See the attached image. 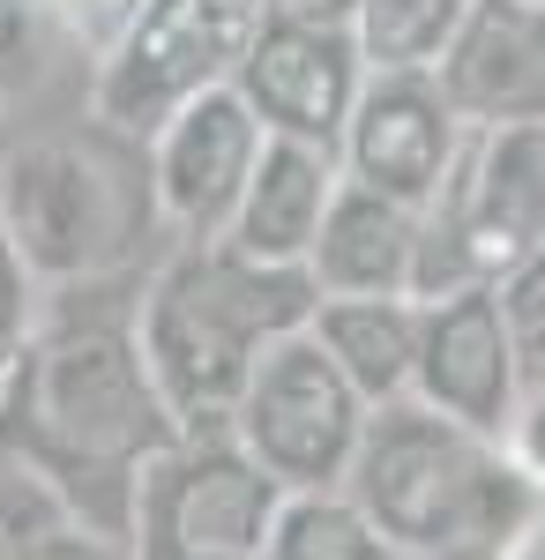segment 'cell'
I'll list each match as a JSON object with an SVG mask.
<instances>
[{"label":"cell","mask_w":545,"mask_h":560,"mask_svg":"<svg viewBox=\"0 0 545 560\" xmlns=\"http://www.w3.org/2000/svg\"><path fill=\"white\" fill-rule=\"evenodd\" d=\"M135 292L142 277L45 292L38 329L0 388V464L38 478L68 523L120 546L135 478L179 433L135 337Z\"/></svg>","instance_id":"obj_1"},{"label":"cell","mask_w":545,"mask_h":560,"mask_svg":"<svg viewBox=\"0 0 545 560\" xmlns=\"http://www.w3.org/2000/svg\"><path fill=\"white\" fill-rule=\"evenodd\" d=\"M396 560H508L545 493L508 441L441 419L433 404H374L336 486Z\"/></svg>","instance_id":"obj_2"},{"label":"cell","mask_w":545,"mask_h":560,"mask_svg":"<svg viewBox=\"0 0 545 560\" xmlns=\"http://www.w3.org/2000/svg\"><path fill=\"white\" fill-rule=\"evenodd\" d=\"M0 224L38 292L68 284H135L172 247L150 135H127L97 105L68 128L0 158Z\"/></svg>","instance_id":"obj_3"},{"label":"cell","mask_w":545,"mask_h":560,"mask_svg":"<svg viewBox=\"0 0 545 560\" xmlns=\"http://www.w3.org/2000/svg\"><path fill=\"white\" fill-rule=\"evenodd\" d=\"M314 300V277L292 261H254L232 240H172L135 292V337L172 419L232 427L262 351L306 329Z\"/></svg>","instance_id":"obj_4"},{"label":"cell","mask_w":545,"mask_h":560,"mask_svg":"<svg viewBox=\"0 0 545 560\" xmlns=\"http://www.w3.org/2000/svg\"><path fill=\"white\" fill-rule=\"evenodd\" d=\"M545 247V128H471L419 210V300L501 284Z\"/></svg>","instance_id":"obj_5"},{"label":"cell","mask_w":545,"mask_h":560,"mask_svg":"<svg viewBox=\"0 0 545 560\" xmlns=\"http://www.w3.org/2000/svg\"><path fill=\"white\" fill-rule=\"evenodd\" d=\"M285 501L232 427H179L135 478L127 560H262Z\"/></svg>","instance_id":"obj_6"},{"label":"cell","mask_w":545,"mask_h":560,"mask_svg":"<svg viewBox=\"0 0 545 560\" xmlns=\"http://www.w3.org/2000/svg\"><path fill=\"white\" fill-rule=\"evenodd\" d=\"M262 0H142L97 52V113L127 135H158L195 97H210L240 75Z\"/></svg>","instance_id":"obj_7"},{"label":"cell","mask_w":545,"mask_h":560,"mask_svg":"<svg viewBox=\"0 0 545 560\" xmlns=\"http://www.w3.org/2000/svg\"><path fill=\"white\" fill-rule=\"evenodd\" d=\"M359 433H367V396L336 374V359L314 345V329L277 337L232 404V441L285 493H336Z\"/></svg>","instance_id":"obj_8"},{"label":"cell","mask_w":545,"mask_h":560,"mask_svg":"<svg viewBox=\"0 0 545 560\" xmlns=\"http://www.w3.org/2000/svg\"><path fill=\"white\" fill-rule=\"evenodd\" d=\"M463 120L433 68H367V83L351 97V120L336 135V165L344 179L374 187L389 202L426 210L441 195V179L463 150Z\"/></svg>","instance_id":"obj_9"},{"label":"cell","mask_w":545,"mask_h":560,"mask_svg":"<svg viewBox=\"0 0 545 560\" xmlns=\"http://www.w3.org/2000/svg\"><path fill=\"white\" fill-rule=\"evenodd\" d=\"M359 83H367V52L351 23H285V15H262L247 60L232 75L262 135H292L322 150H336Z\"/></svg>","instance_id":"obj_10"},{"label":"cell","mask_w":545,"mask_h":560,"mask_svg":"<svg viewBox=\"0 0 545 560\" xmlns=\"http://www.w3.org/2000/svg\"><path fill=\"white\" fill-rule=\"evenodd\" d=\"M262 120L247 113V97L224 83L195 105H179L165 128L150 135V173H158V202H165L172 240H224L240 195L262 158Z\"/></svg>","instance_id":"obj_11"},{"label":"cell","mask_w":545,"mask_h":560,"mask_svg":"<svg viewBox=\"0 0 545 560\" xmlns=\"http://www.w3.org/2000/svg\"><path fill=\"white\" fill-rule=\"evenodd\" d=\"M411 396L433 404L441 419H463V427L508 441L515 404H523V374H515V351H508L494 284L419 300V366H411Z\"/></svg>","instance_id":"obj_12"},{"label":"cell","mask_w":545,"mask_h":560,"mask_svg":"<svg viewBox=\"0 0 545 560\" xmlns=\"http://www.w3.org/2000/svg\"><path fill=\"white\" fill-rule=\"evenodd\" d=\"M433 75L463 128H545V0H478Z\"/></svg>","instance_id":"obj_13"},{"label":"cell","mask_w":545,"mask_h":560,"mask_svg":"<svg viewBox=\"0 0 545 560\" xmlns=\"http://www.w3.org/2000/svg\"><path fill=\"white\" fill-rule=\"evenodd\" d=\"M97 97V45L53 0H0V158L68 128Z\"/></svg>","instance_id":"obj_14"},{"label":"cell","mask_w":545,"mask_h":560,"mask_svg":"<svg viewBox=\"0 0 545 560\" xmlns=\"http://www.w3.org/2000/svg\"><path fill=\"white\" fill-rule=\"evenodd\" d=\"M306 277L322 300H419V210L344 179L314 232Z\"/></svg>","instance_id":"obj_15"},{"label":"cell","mask_w":545,"mask_h":560,"mask_svg":"<svg viewBox=\"0 0 545 560\" xmlns=\"http://www.w3.org/2000/svg\"><path fill=\"white\" fill-rule=\"evenodd\" d=\"M336 187H344V165H336V150L322 142H292V135H269L262 142V158H254V179L247 195H240V217H232V247L254 261H292L306 269L314 255V232H322V217H329Z\"/></svg>","instance_id":"obj_16"},{"label":"cell","mask_w":545,"mask_h":560,"mask_svg":"<svg viewBox=\"0 0 545 560\" xmlns=\"http://www.w3.org/2000/svg\"><path fill=\"white\" fill-rule=\"evenodd\" d=\"M306 329H314V345L336 359V374L367 396V411L411 396V366H419V300H314Z\"/></svg>","instance_id":"obj_17"},{"label":"cell","mask_w":545,"mask_h":560,"mask_svg":"<svg viewBox=\"0 0 545 560\" xmlns=\"http://www.w3.org/2000/svg\"><path fill=\"white\" fill-rule=\"evenodd\" d=\"M471 8L478 0H359L351 31H359L367 68H433Z\"/></svg>","instance_id":"obj_18"},{"label":"cell","mask_w":545,"mask_h":560,"mask_svg":"<svg viewBox=\"0 0 545 560\" xmlns=\"http://www.w3.org/2000/svg\"><path fill=\"white\" fill-rule=\"evenodd\" d=\"M269 553L277 560H396L344 493H292Z\"/></svg>","instance_id":"obj_19"},{"label":"cell","mask_w":545,"mask_h":560,"mask_svg":"<svg viewBox=\"0 0 545 560\" xmlns=\"http://www.w3.org/2000/svg\"><path fill=\"white\" fill-rule=\"evenodd\" d=\"M494 300H501V329H508V351H515V374L523 388L545 382V247L523 269H508L501 284H494Z\"/></svg>","instance_id":"obj_20"},{"label":"cell","mask_w":545,"mask_h":560,"mask_svg":"<svg viewBox=\"0 0 545 560\" xmlns=\"http://www.w3.org/2000/svg\"><path fill=\"white\" fill-rule=\"evenodd\" d=\"M68 530V509L45 493L38 478L0 464V560H45V546Z\"/></svg>","instance_id":"obj_21"},{"label":"cell","mask_w":545,"mask_h":560,"mask_svg":"<svg viewBox=\"0 0 545 560\" xmlns=\"http://www.w3.org/2000/svg\"><path fill=\"white\" fill-rule=\"evenodd\" d=\"M38 277L23 269V255H15V240H8V224H0V388H8V374H15V359H23V345H31V329H38Z\"/></svg>","instance_id":"obj_22"},{"label":"cell","mask_w":545,"mask_h":560,"mask_svg":"<svg viewBox=\"0 0 545 560\" xmlns=\"http://www.w3.org/2000/svg\"><path fill=\"white\" fill-rule=\"evenodd\" d=\"M508 456L531 471V486L545 493V382L523 388V404H515V427H508Z\"/></svg>","instance_id":"obj_23"},{"label":"cell","mask_w":545,"mask_h":560,"mask_svg":"<svg viewBox=\"0 0 545 560\" xmlns=\"http://www.w3.org/2000/svg\"><path fill=\"white\" fill-rule=\"evenodd\" d=\"M53 8H60V15H68V23H76V31H83V38L105 52V38L120 31V23L135 15V8H142V0H53Z\"/></svg>","instance_id":"obj_24"},{"label":"cell","mask_w":545,"mask_h":560,"mask_svg":"<svg viewBox=\"0 0 545 560\" xmlns=\"http://www.w3.org/2000/svg\"><path fill=\"white\" fill-rule=\"evenodd\" d=\"M45 560H127L120 538H97V530H83V523H68L53 546H45Z\"/></svg>","instance_id":"obj_25"},{"label":"cell","mask_w":545,"mask_h":560,"mask_svg":"<svg viewBox=\"0 0 545 560\" xmlns=\"http://www.w3.org/2000/svg\"><path fill=\"white\" fill-rule=\"evenodd\" d=\"M262 8L285 23H351L359 15V0H262Z\"/></svg>","instance_id":"obj_26"},{"label":"cell","mask_w":545,"mask_h":560,"mask_svg":"<svg viewBox=\"0 0 545 560\" xmlns=\"http://www.w3.org/2000/svg\"><path fill=\"white\" fill-rule=\"evenodd\" d=\"M508 560H545V509L531 516V530L515 538V553H508Z\"/></svg>","instance_id":"obj_27"},{"label":"cell","mask_w":545,"mask_h":560,"mask_svg":"<svg viewBox=\"0 0 545 560\" xmlns=\"http://www.w3.org/2000/svg\"><path fill=\"white\" fill-rule=\"evenodd\" d=\"M262 560H277V553H262Z\"/></svg>","instance_id":"obj_28"}]
</instances>
